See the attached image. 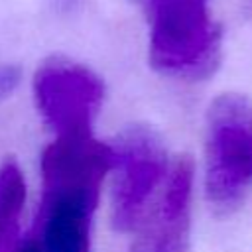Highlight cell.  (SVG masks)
<instances>
[{"label": "cell", "mask_w": 252, "mask_h": 252, "mask_svg": "<svg viewBox=\"0 0 252 252\" xmlns=\"http://www.w3.org/2000/svg\"><path fill=\"white\" fill-rule=\"evenodd\" d=\"M112 148L91 134L55 136L41 156V197L14 252H91L100 185Z\"/></svg>", "instance_id": "obj_1"}, {"label": "cell", "mask_w": 252, "mask_h": 252, "mask_svg": "<svg viewBox=\"0 0 252 252\" xmlns=\"http://www.w3.org/2000/svg\"><path fill=\"white\" fill-rule=\"evenodd\" d=\"M150 26V63L161 75L203 81L220 61L222 32L209 0H132Z\"/></svg>", "instance_id": "obj_2"}, {"label": "cell", "mask_w": 252, "mask_h": 252, "mask_svg": "<svg viewBox=\"0 0 252 252\" xmlns=\"http://www.w3.org/2000/svg\"><path fill=\"white\" fill-rule=\"evenodd\" d=\"M205 193L219 215L234 213L252 193V102L242 94L224 93L207 110Z\"/></svg>", "instance_id": "obj_3"}, {"label": "cell", "mask_w": 252, "mask_h": 252, "mask_svg": "<svg viewBox=\"0 0 252 252\" xmlns=\"http://www.w3.org/2000/svg\"><path fill=\"white\" fill-rule=\"evenodd\" d=\"M112 148L110 222L118 232H134L154 209L156 189L165 179L167 156L161 138L142 124L128 126Z\"/></svg>", "instance_id": "obj_4"}, {"label": "cell", "mask_w": 252, "mask_h": 252, "mask_svg": "<svg viewBox=\"0 0 252 252\" xmlns=\"http://www.w3.org/2000/svg\"><path fill=\"white\" fill-rule=\"evenodd\" d=\"M33 96L37 110L55 136L91 134L104 87L89 67L53 55L33 75Z\"/></svg>", "instance_id": "obj_5"}, {"label": "cell", "mask_w": 252, "mask_h": 252, "mask_svg": "<svg viewBox=\"0 0 252 252\" xmlns=\"http://www.w3.org/2000/svg\"><path fill=\"white\" fill-rule=\"evenodd\" d=\"M191 191L193 161L181 156L167 173L158 205H154L148 219L138 228L130 252H189Z\"/></svg>", "instance_id": "obj_6"}, {"label": "cell", "mask_w": 252, "mask_h": 252, "mask_svg": "<svg viewBox=\"0 0 252 252\" xmlns=\"http://www.w3.org/2000/svg\"><path fill=\"white\" fill-rule=\"evenodd\" d=\"M26 201V179L16 161L0 167V252H14L20 242V219Z\"/></svg>", "instance_id": "obj_7"}, {"label": "cell", "mask_w": 252, "mask_h": 252, "mask_svg": "<svg viewBox=\"0 0 252 252\" xmlns=\"http://www.w3.org/2000/svg\"><path fill=\"white\" fill-rule=\"evenodd\" d=\"M20 83V69L10 63H0V100L10 96Z\"/></svg>", "instance_id": "obj_8"}, {"label": "cell", "mask_w": 252, "mask_h": 252, "mask_svg": "<svg viewBox=\"0 0 252 252\" xmlns=\"http://www.w3.org/2000/svg\"><path fill=\"white\" fill-rule=\"evenodd\" d=\"M47 4L55 10H71L79 4V0H47Z\"/></svg>", "instance_id": "obj_9"}]
</instances>
